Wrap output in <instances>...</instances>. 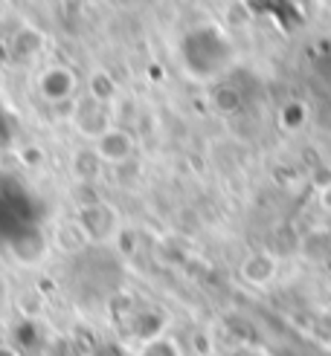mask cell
<instances>
[{"mask_svg":"<svg viewBox=\"0 0 331 356\" xmlns=\"http://www.w3.org/2000/svg\"><path fill=\"white\" fill-rule=\"evenodd\" d=\"M241 275H244V281L256 284V287H265V284H270L276 275V261L265 252H256L241 264Z\"/></svg>","mask_w":331,"mask_h":356,"instance_id":"obj_1","label":"cell"},{"mask_svg":"<svg viewBox=\"0 0 331 356\" xmlns=\"http://www.w3.org/2000/svg\"><path fill=\"white\" fill-rule=\"evenodd\" d=\"M137 356H183V348L171 336H151V339L139 345Z\"/></svg>","mask_w":331,"mask_h":356,"instance_id":"obj_2","label":"cell"},{"mask_svg":"<svg viewBox=\"0 0 331 356\" xmlns=\"http://www.w3.org/2000/svg\"><path fill=\"white\" fill-rule=\"evenodd\" d=\"M320 206H323L325 211H331V183H325V186L320 188Z\"/></svg>","mask_w":331,"mask_h":356,"instance_id":"obj_3","label":"cell"}]
</instances>
